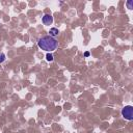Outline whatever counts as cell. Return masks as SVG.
I'll use <instances>...</instances> for the list:
<instances>
[{"instance_id":"1","label":"cell","mask_w":133,"mask_h":133,"mask_svg":"<svg viewBox=\"0 0 133 133\" xmlns=\"http://www.w3.org/2000/svg\"><path fill=\"white\" fill-rule=\"evenodd\" d=\"M38 46L42 50L51 53L58 48V41L50 35H44L38 40Z\"/></svg>"},{"instance_id":"7","label":"cell","mask_w":133,"mask_h":133,"mask_svg":"<svg viewBox=\"0 0 133 133\" xmlns=\"http://www.w3.org/2000/svg\"><path fill=\"white\" fill-rule=\"evenodd\" d=\"M126 5H127V9L132 10L133 9V1H132V0H128V1L126 2Z\"/></svg>"},{"instance_id":"3","label":"cell","mask_w":133,"mask_h":133,"mask_svg":"<svg viewBox=\"0 0 133 133\" xmlns=\"http://www.w3.org/2000/svg\"><path fill=\"white\" fill-rule=\"evenodd\" d=\"M42 22H43L44 25H51L53 23V17L51 15H49V14H46V15L43 16Z\"/></svg>"},{"instance_id":"6","label":"cell","mask_w":133,"mask_h":133,"mask_svg":"<svg viewBox=\"0 0 133 133\" xmlns=\"http://www.w3.org/2000/svg\"><path fill=\"white\" fill-rule=\"evenodd\" d=\"M53 55H52V53H47L46 54V60L47 61H49V62H51V61H53Z\"/></svg>"},{"instance_id":"5","label":"cell","mask_w":133,"mask_h":133,"mask_svg":"<svg viewBox=\"0 0 133 133\" xmlns=\"http://www.w3.org/2000/svg\"><path fill=\"white\" fill-rule=\"evenodd\" d=\"M6 60V55L4 52H0V63H2Z\"/></svg>"},{"instance_id":"4","label":"cell","mask_w":133,"mask_h":133,"mask_svg":"<svg viewBox=\"0 0 133 133\" xmlns=\"http://www.w3.org/2000/svg\"><path fill=\"white\" fill-rule=\"evenodd\" d=\"M58 34H59V30L57 28H55V27L50 28V30H49V35L50 36H52V38L55 39L56 36H58Z\"/></svg>"},{"instance_id":"2","label":"cell","mask_w":133,"mask_h":133,"mask_svg":"<svg viewBox=\"0 0 133 133\" xmlns=\"http://www.w3.org/2000/svg\"><path fill=\"white\" fill-rule=\"evenodd\" d=\"M121 113L125 120H127V121L133 120V107L131 105H126L125 107H123Z\"/></svg>"},{"instance_id":"8","label":"cell","mask_w":133,"mask_h":133,"mask_svg":"<svg viewBox=\"0 0 133 133\" xmlns=\"http://www.w3.org/2000/svg\"><path fill=\"white\" fill-rule=\"evenodd\" d=\"M91 55V53L88 52V51H86V52H84V57H88Z\"/></svg>"}]
</instances>
